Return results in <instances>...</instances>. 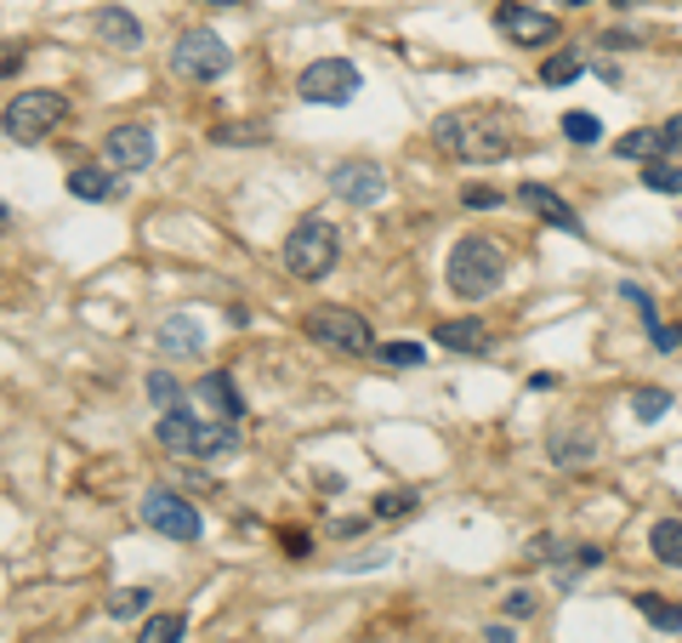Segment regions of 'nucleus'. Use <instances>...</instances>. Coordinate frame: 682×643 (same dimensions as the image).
<instances>
[{
  "instance_id": "f257e3e1",
  "label": "nucleus",
  "mask_w": 682,
  "mask_h": 643,
  "mask_svg": "<svg viewBox=\"0 0 682 643\" xmlns=\"http://www.w3.org/2000/svg\"><path fill=\"white\" fill-rule=\"evenodd\" d=\"M432 143L461 165H495L518 149V126L501 109H450L432 120Z\"/></svg>"
},
{
  "instance_id": "f03ea898",
  "label": "nucleus",
  "mask_w": 682,
  "mask_h": 643,
  "mask_svg": "<svg viewBox=\"0 0 682 643\" xmlns=\"http://www.w3.org/2000/svg\"><path fill=\"white\" fill-rule=\"evenodd\" d=\"M160 445L170 450V456H183V461H228V456H239V433H233V422H211V416H199V411H165L160 416Z\"/></svg>"
},
{
  "instance_id": "7ed1b4c3",
  "label": "nucleus",
  "mask_w": 682,
  "mask_h": 643,
  "mask_svg": "<svg viewBox=\"0 0 682 643\" xmlns=\"http://www.w3.org/2000/svg\"><path fill=\"white\" fill-rule=\"evenodd\" d=\"M443 274H450V291L461 302H484L506 280V251L495 240H484V233H466V240H455L450 262H443Z\"/></svg>"
},
{
  "instance_id": "20e7f679",
  "label": "nucleus",
  "mask_w": 682,
  "mask_h": 643,
  "mask_svg": "<svg viewBox=\"0 0 682 643\" xmlns=\"http://www.w3.org/2000/svg\"><path fill=\"white\" fill-rule=\"evenodd\" d=\"M341 257V233L330 217H301L290 233H285V268L296 280H324Z\"/></svg>"
},
{
  "instance_id": "39448f33",
  "label": "nucleus",
  "mask_w": 682,
  "mask_h": 643,
  "mask_svg": "<svg viewBox=\"0 0 682 643\" xmlns=\"http://www.w3.org/2000/svg\"><path fill=\"white\" fill-rule=\"evenodd\" d=\"M68 120V97L41 86V91H18L7 109H0V131H7L12 143H41L52 126Z\"/></svg>"
},
{
  "instance_id": "423d86ee",
  "label": "nucleus",
  "mask_w": 682,
  "mask_h": 643,
  "mask_svg": "<svg viewBox=\"0 0 682 643\" xmlns=\"http://www.w3.org/2000/svg\"><path fill=\"white\" fill-rule=\"evenodd\" d=\"M301 325H307V336H314V342H324V348H336V353H353V359L375 353L370 319L353 314V308H336V302H324V308H314Z\"/></svg>"
},
{
  "instance_id": "0eeeda50",
  "label": "nucleus",
  "mask_w": 682,
  "mask_h": 643,
  "mask_svg": "<svg viewBox=\"0 0 682 643\" xmlns=\"http://www.w3.org/2000/svg\"><path fill=\"white\" fill-rule=\"evenodd\" d=\"M228 46H222V35H211V29H188V35L170 46V69H177L183 80H222L228 75Z\"/></svg>"
},
{
  "instance_id": "6e6552de",
  "label": "nucleus",
  "mask_w": 682,
  "mask_h": 643,
  "mask_svg": "<svg viewBox=\"0 0 682 643\" xmlns=\"http://www.w3.org/2000/svg\"><path fill=\"white\" fill-rule=\"evenodd\" d=\"M296 91H301V103H353L359 97V69L348 57H319V63H307V69L296 75Z\"/></svg>"
},
{
  "instance_id": "1a4fd4ad",
  "label": "nucleus",
  "mask_w": 682,
  "mask_h": 643,
  "mask_svg": "<svg viewBox=\"0 0 682 643\" xmlns=\"http://www.w3.org/2000/svg\"><path fill=\"white\" fill-rule=\"evenodd\" d=\"M136 513H143V524L148 530H160V535H170V541H199V513H194V501H183L177 490H148L143 495V506H136Z\"/></svg>"
},
{
  "instance_id": "9d476101",
  "label": "nucleus",
  "mask_w": 682,
  "mask_h": 643,
  "mask_svg": "<svg viewBox=\"0 0 682 643\" xmlns=\"http://www.w3.org/2000/svg\"><path fill=\"white\" fill-rule=\"evenodd\" d=\"M495 29L512 46H552L558 41V18H546L535 7H518V0H501L495 7Z\"/></svg>"
},
{
  "instance_id": "9b49d317",
  "label": "nucleus",
  "mask_w": 682,
  "mask_h": 643,
  "mask_svg": "<svg viewBox=\"0 0 682 643\" xmlns=\"http://www.w3.org/2000/svg\"><path fill=\"white\" fill-rule=\"evenodd\" d=\"M597 422L586 416H569V422H552V433H546V450H552L558 467H586L597 456Z\"/></svg>"
},
{
  "instance_id": "f8f14e48",
  "label": "nucleus",
  "mask_w": 682,
  "mask_h": 643,
  "mask_svg": "<svg viewBox=\"0 0 682 643\" xmlns=\"http://www.w3.org/2000/svg\"><path fill=\"white\" fill-rule=\"evenodd\" d=\"M330 188L348 199V206H375V199L387 194V172L375 160H341L330 172Z\"/></svg>"
},
{
  "instance_id": "ddd939ff",
  "label": "nucleus",
  "mask_w": 682,
  "mask_h": 643,
  "mask_svg": "<svg viewBox=\"0 0 682 643\" xmlns=\"http://www.w3.org/2000/svg\"><path fill=\"white\" fill-rule=\"evenodd\" d=\"M518 206H524L529 217H540L546 228H563V233H574V240L586 233V228H580V217H574V206H569V199H563L552 183H518Z\"/></svg>"
},
{
  "instance_id": "4468645a",
  "label": "nucleus",
  "mask_w": 682,
  "mask_h": 643,
  "mask_svg": "<svg viewBox=\"0 0 682 643\" xmlns=\"http://www.w3.org/2000/svg\"><path fill=\"white\" fill-rule=\"evenodd\" d=\"M102 160H109V172H143L154 160V131L148 126H114L109 138H102Z\"/></svg>"
},
{
  "instance_id": "2eb2a0df",
  "label": "nucleus",
  "mask_w": 682,
  "mask_h": 643,
  "mask_svg": "<svg viewBox=\"0 0 682 643\" xmlns=\"http://www.w3.org/2000/svg\"><path fill=\"white\" fill-rule=\"evenodd\" d=\"M188 393H194V404H205L199 416H211V422H239V416H245V399H239L228 370H205Z\"/></svg>"
},
{
  "instance_id": "dca6fc26",
  "label": "nucleus",
  "mask_w": 682,
  "mask_h": 643,
  "mask_svg": "<svg viewBox=\"0 0 682 643\" xmlns=\"http://www.w3.org/2000/svg\"><path fill=\"white\" fill-rule=\"evenodd\" d=\"M97 35L102 41H109V46H120V52H136V46H143V23H136L125 7H97Z\"/></svg>"
},
{
  "instance_id": "f3484780",
  "label": "nucleus",
  "mask_w": 682,
  "mask_h": 643,
  "mask_svg": "<svg viewBox=\"0 0 682 643\" xmlns=\"http://www.w3.org/2000/svg\"><path fill=\"white\" fill-rule=\"evenodd\" d=\"M160 353H165V359H188V353H205V330H199L188 314L165 319V325H160Z\"/></svg>"
},
{
  "instance_id": "a211bd4d",
  "label": "nucleus",
  "mask_w": 682,
  "mask_h": 643,
  "mask_svg": "<svg viewBox=\"0 0 682 643\" xmlns=\"http://www.w3.org/2000/svg\"><path fill=\"white\" fill-rule=\"evenodd\" d=\"M68 194L102 206V199H120V183H114V172H102V165H75V172H68Z\"/></svg>"
},
{
  "instance_id": "6ab92c4d",
  "label": "nucleus",
  "mask_w": 682,
  "mask_h": 643,
  "mask_svg": "<svg viewBox=\"0 0 682 643\" xmlns=\"http://www.w3.org/2000/svg\"><path fill=\"white\" fill-rule=\"evenodd\" d=\"M432 342L438 348H455V353H484L490 336H484V325H477V319H443L432 330Z\"/></svg>"
},
{
  "instance_id": "aec40b11",
  "label": "nucleus",
  "mask_w": 682,
  "mask_h": 643,
  "mask_svg": "<svg viewBox=\"0 0 682 643\" xmlns=\"http://www.w3.org/2000/svg\"><path fill=\"white\" fill-rule=\"evenodd\" d=\"M648 553H654L660 564L682 569V519H660L654 530H648Z\"/></svg>"
},
{
  "instance_id": "412c9836",
  "label": "nucleus",
  "mask_w": 682,
  "mask_h": 643,
  "mask_svg": "<svg viewBox=\"0 0 682 643\" xmlns=\"http://www.w3.org/2000/svg\"><path fill=\"white\" fill-rule=\"evenodd\" d=\"M614 154L620 160H660V131L637 126V131H626V138H614Z\"/></svg>"
},
{
  "instance_id": "4be33fe9",
  "label": "nucleus",
  "mask_w": 682,
  "mask_h": 643,
  "mask_svg": "<svg viewBox=\"0 0 682 643\" xmlns=\"http://www.w3.org/2000/svg\"><path fill=\"white\" fill-rule=\"evenodd\" d=\"M637 609L654 626H666V632H682V603H671V598H660V592H637Z\"/></svg>"
},
{
  "instance_id": "5701e85b",
  "label": "nucleus",
  "mask_w": 682,
  "mask_h": 643,
  "mask_svg": "<svg viewBox=\"0 0 682 643\" xmlns=\"http://www.w3.org/2000/svg\"><path fill=\"white\" fill-rule=\"evenodd\" d=\"M580 75H586V63H580L574 52H552V57L540 63V80L546 86H574Z\"/></svg>"
},
{
  "instance_id": "b1692460",
  "label": "nucleus",
  "mask_w": 682,
  "mask_h": 643,
  "mask_svg": "<svg viewBox=\"0 0 682 643\" xmlns=\"http://www.w3.org/2000/svg\"><path fill=\"white\" fill-rule=\"evenodd\" d=\"M183 632H188V621L177 615V609H165V615L143 621V632H136V643H183Z\"/></svg>"
},
{
  "instance_id": "393cba45",
  "label": "nucleus",
  "mask_w": 682,
  "mask_h": 643,
  "mask_svg": "<svg viewBox=\"0 0 682 643\" xmlns=\"http://www.w3.org/2000/svg\"><path fill=\"white\" fill-rule=\"evenodd\" d=\"M148 399H154V411H183V382L170 370H148Z\"/></svg>"
},
{
  "instance_id": "a878e982",
  "label": "nucleus",
  "mask_w": 682,
  "mask_h": 643,
  "mask_svg": "<svg viewBox=\"0 0 682 643\" xmlns=\"http://www.w3.org/2000/svg\"><path fill=\"white\" fill-rule=\"evenodd\" d=\"M563 138H569L574 149H592V143L603 138V120L586 115V109H574V115H563Z\"/></svg>"
},
{
  "instance_id": "bb28decb",
  "label": "nucleus",
  "mask_w": 682,
  "mask_h": 643,
  "mask_svg": "<svg viewBox=\"0 0 682 643\" xmlns=\"http://www.w3.org/2000/svg\"><path fill=\"white\" fill-rule=\"evenodd\" d=\"M409 513H416V495L409 490H382L370 506V519H409Z\"/></svg>"
},
{
  "instance_id": "cd10ccee",
  "label": "nucleus",
  "mask_w": 682,
  "mask_h": 643,
  "mask_svg": "<svg viewBox=\"0 0 682 643\" xmlns=\"http://www.w3.org/2000/svg\"><path fill=\"white\" fill-rule=\"evenodd\" d=\"M642 188L648 194H682V172H676V165H666V160H654L642 172Z\"/></svg>"
},
{
  "instance_id": "c85d7f7f",
  "label": "nucleus",
  "mask_w": 682,
  "mask_h": 643,
  "mask_svg": "<svg viewBox=\"0 0 682 643\" xmlns=\"http://www.w3.org/2000/svg\"><path fill=\"white\" fill-rule=\"evenodd\" d=\"M631 411H637V422H660V416L671 411V393L642 388V393H631Z\"/></svg>"
},
{
  "instance_id": "c756f323",
  "label": "nucleus",
  "mask_w": 682,
  "mask_h": 643,
  "mask_svg": "<svg viewBox=\"0 0 682 643\" xmlns=\"http://www.w3.org/2000/svg\"><path fill=\"white\" fill-rule=\"evenodd\" d=\"M143 609H148V587H125V592L109 598V615L114 621H131V615H143Z\"/></svg>"
},
{
  "instance_id": "7c9ffc66",
  "label": "nucleus",
  "mask_w": 682,
  "mask_h": 643,
  "mask_svg": "<svg viewBox=\"0 0 682 643\" xmlns=\"http://www.w3.org/2000/svg\"><path fill=\"white\" fill-rule=\"evenodd\" d=\"M421 359H427L421 342H387V348H382V364H393V370H416Z\"/></svg>"
},
{
  "instance_id": "2f4dec72",
  "label": "nucleus",
  "mask_w": 682,
  "mask_h": 643,
  "mask_svg": "<svg viewBox=\"0 0 682 643\" xmlns=\"http://www.w3.org/2000/svg\"><path fill=\"white\" fill-rule=\"evenodd\" d=\"M501 609H506V615H512V621H529V615H535V609H540V598H535L529 587H518V592H506V603H501Z\"/></svg>"
},
{
  "instance_id": "473e14b6",
  "label": "nucleus",
  "mask_w": 682,
  "mask_h": 643,
  "mask_svg": "<svg viewBox=\"0 0 682 643\" xmlns=\"http://www.w3.org/2000/svg\"><path fill=\"white\" fill-rule=\"evenodd\" d=\"M217 143L233 149V143H267V138H262V126H222V131H217Z\"/></svg>"
},
{
  "instance_id": "72a5a7b5",
  "label": "nucleus",
  "mask_w": 682,
  "mask_h": 643,
  "mask_svg": "<svg viewBox=\"0 0 682 643\" xmlns=\"http://www.w3.org/2000/svg\"><path fill=\"white\" fill-rule=\"evenodd\" d=\"M461 199H466L472 211H495V206H501V194H495V188H477V183H472V188H461Z\"/></svg>"
},
{
  "instance_id": "f704fd0d",
  "label": "nucleus",
  "mask_w": 682,
  "mask_h": 643,
  "mask_svg": "<svg viewBox=\"0 0 682 643\" xmlns=\"http://www.w3.org/2000/svg\"><path fill=\"white\" fill-rule=\"evenodd\" d=\"M648 342H654V348H676L682 342V325H660L654 319V325H648Z\"/></svg>"
},
{
  "instance_id": "c9c22d12",
  "label": "nucleus",
  "mask_w": 682,
  "mask_h": 643,
  "mask_svg": "<svg viewBox=\"0 0 682 643\" xmlns=\"http://www.w3.org/2000/svg\"><path fill=\"white\" fill-rule=\"evenodd\" d=\"M23 57H29V46H0V80L18 75V69H23Z\"/></svg>"
},
{
  "instance_id": "e433bc0d",
  "label": "nucleus",
  "mask_w": 682,
  "mask_h": 643,
  "mask_svg": "<svg viewBox=\"0 0 682 643\" xmlns=\"http://www.w3.org/2000/svg\"><path fill=\"white\" fill-rule=\"evenodd\" d=\"M676 149H682V115L660 126V154H676Z\"/></svg>"
},
{
  "instance_id": "4c0bfd02",
  "label": "nucleus",
  "mask_w": 682,
  "mask_h": 643,
  "mask_svg": "<svg viewBox=\"0 0 682 643\" xmlns=\"http://www.w3.org/2000/svg\"><path fill=\"white\" fill-rule=\"evenodd\" d=\"M285 553L290 558H307V553H314V541H307V535H285Z\"/></svg>"
},
{
  "instance_id": "58836bf2",
  "label": "nucleus",
  "mask_w": 682,
  "mask_h": 643,
  "mask_svg": "<svg viewBox=\"0 0 682 643\" xmlns=\"http://www.w3.org/2000/svg\"><path fill=\"white\" fill-rule=\"evenodd\" d=\"M484 637H490V643H518V637H512L506 626H484Z\"/></svg>"
},
{
  "instance_id": "ea45409f",
  "label": "nucleus",
  "mask_w": 682,
  "mask_h": 643,
  "mask_svg": "<svg viewBox=\"0 0 682 643\" xmlns=\"http://www.w3.org/2000/svg\"><path fill=\"white\" fill-rule=\"evenodd\" d=\"M205 7H239V0H205Z\"/></svg>"
},
{
  "instance_id": "a19ab883",
  "label": "nucleus",
  "mask_w": 682,
  "mask_h": 643,
  "mask_svg": "<svg viewBox=\"0 0 682 643\" xmlns=\"http://www.w3.org/2000/svg\"><path fill=\"white\" fill-rule=\"evenodd\" d=\"M614 7H642V0H614Z\"/></svg>"
},
{
  "instance_id": "79ce46f5",
  "label": "nucleus",
  "mask_w": 682,
  "mask_h": 643,
  "mask_svg": "<svg viewBox=\"0 0 682 643\" xmlns=\"http://www.w3.org/2000/svg\"><path fill=\"white\" fill-rule=\"evenodd\" d=\"M569 7H592V0H569Z\"/></svg>"
}]
</instances>
